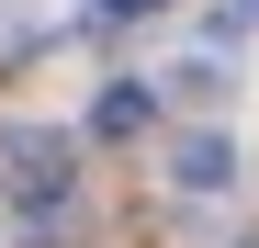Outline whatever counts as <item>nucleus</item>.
<instances>
[{
	"label": "nucleus",
	"instance_id": "obj_1",
	"mask_svg": "<svg viewBox=\"0 0 259 248\" xmlns=\"http://www.w3.org/2000/svg\"><path fill=\"white\" fill-rule=\"evenodd\" d=\"M226 170H237L226 136H181V147H169V181H181V192H226Z\"/></svg>",
	"mask_w": 259,
	"mask_h": 248
},
{
	"label": "nucleus",
	"instance_id": "obj_2",
	"mask_svg": "<svg viewBox=\"0 0 259 248\" xmlns=\"http://www.w3.org/2000/svg\"><path fill=\"white\" fill-rule=\"evenodd\" d=\"M12 192H23V203L68 192V147H57V136H23V147H12Z\"/></svg>",
	"mask_w": 259,
	"mask_h": 248
},
{
	"label": "nucleus",
	"instance_id": "obj_3",
	"mask_svg": "<svg viewBox=\"0 0 259 248\" xmlns=\"http://www.w3.org/2000/svg\"><path fill=\"white\" fill-rule=\"evenodd\" d=\"M147 113H158V102L136 91V79H113V91L91 102V136H102V147H124V136H147Z\"/></svg>",
	"mask_w": 259,
	"mask_h": 248
},
{
	"label": "nucleus",
	"instance_id": "obj_4",
	"mask_svg": "<svg viewBox=\"0 0 259 248\" xmlns=\"http://www.w3.org/2000/svg\"><path fill=\"white\" fill-rule=\"evenodd\" d=\"M91 12H102V23H124V12H158V0H91Z\"/></svg>",
	"mask_w": 259,
	"mask_h": 248
},
{
	"label": "nucleus",
	"instance_id": "obj_5",
	"mask_svg": "<svg viewBox=\"0 0 259 248\" xmlns=\"http://www.w3.org/2000/svg\"><path fill=\"white\" fill-rule=\"evenodd\" d=\"M248 248H259V237H248Z\"/></svg>",
	"mask_w": 259,
	"mask_h": 248
}]
</instances>
